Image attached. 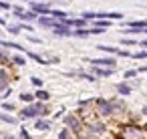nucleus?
Returning <instances> with one entry per match:
<instances>
[{
	"label": "nucleus",
	"mask_w": 147,
	"mask_h": 139,
	"mask_svg": "<svg viewBox=\"0 0 147 139\" xmlns=\"http://www.w3.org/2000/svg\"><path fill=\"white\" fill-rule=\"evenodd\" d=\"M20 137H22V139H30V135H28V133H26V131H24V129H22V131H20Z\"/></svg>",
	"instance_id": "2f4dec72"
},
{
	"label": "nucleus",
	"mask_w": 147,
	"mask_h": 139,
	"mask_svg": "<svg viewBox=\"0 0 147 139\" xmlns=\"http://www.w3.org/2000/svg\"><path fill=\"white\" fill-rule=\"evenodd\" d=\"M65 26H85V20H65Z\"/></svg>",
	"instance_id": "ddd939ff"
},
{
	"label": "nucleus",
	"mask_w": 147,
	"mask_h": 139,
	"mask_svg": "<svg viewBox=\"0 0 147 139\" xmlns=\"http://www.w3.org/2000/svg\"><path fill=\"white\" fill-rule=\"evenodd\" d=\"M30 59H34V61H36V63H40V65H47V63H49V61H45L40 55H34V53H30Z\"/></svg>",
	"instance_id": "dca6fc26"
},
{
	"label": "nucleus",
	"mask_w": 147,
	"mask_h": 139,
	"mask_svg": "<svg viewBox=\"0 0 147 139\" xmlns=\"http://www.w3.org/2000/svg\"><path fill=\"white\" fill-rule=\"evenodd\" d=\"M12 61H14L16 65H24V63H26V61H24V57H20V55H16V57H14Z\"/></svg>",
	"instance_id": "4be33fe9"
},
{
	"label": "nucleus",
	"mask_w": 147,
	"mask_h": 139,
	"mask_svg": "<svg viewBox=\"0 0 147 139\" xmlns=\"http://www.w3.org/2000/svg\"><path fill=\"white\" fill-rule=\"evenodd\" d=\"M18 18H24V20H34L36 18V14L34 12H20V14H16Z\"/></svg>",
	"instance_id": "f8f14e48"
},
{
	"label": "nucleus",
	"mask_w": 147,
	"mask_h": 139,
	"mask_svg": "<svg viewBox=\"0 0 147 139\" xmlns=\"http://www.w3.org/2000/svg\"><path fill=\"white\" fill-rule=\"evenodd\" d=\"M51 14H53L55 18H65V16H67V12H63V10H51Z\"/></svg>",
	"instance_id": "f3484780"
},
{
	"label": "nucleus",
	"mask_w": 147,
	"mask_h": 139,
	"mask_svg": "<svg viewBox=\"0 0 147 139\" xmlns=\"http://www.w3.org/2000/svg\"><path fill=\"white\" fill-rule=\"evenodd\" d=\"M2 109H8V111H12V109H14V107H12V105H10V103H4V105H2Z\"/></svg>",
	"instance_id": "72a5a7b5"
},
{
	"label": "nucleus",
	"mask_w": 147,
	"mask_h": 139,
	"mask_svg": "<svg viewBox=\"0 0 147 139\" xmlns=\"http://www.w3.org/2000/svg\"><path fill=\"white\" fill-rule=\"evenodd\" d=\"M121 139H143V131L135 125H125L121 129Z\"/></svg>",
	"instance_id": "f257e3e1"
},
{
	"label": "nucleus",
	"mask_w": 147,
	"mask_h": 139,
	"mask_svg": "<svg viewBox=\"0 0 147 139\" xmlns=\"http://www.w3.org/2000/svg\"><path fill=\"white\" fill-rule=\"evenodd\" d=\"M0 8H2V10H8V8H10V4H8V2H2V0H0Z\"/></svg>",
	"instance_id": "a878e982"
},
{
	"label": "nucleus",
	"mask_w": 147,
	"mask_h": 139,
	"mask_svg": "<svg viewBox=\"0 0 147 139\" xmlns=\"http://www.w3.org/2000/svg\"><path fill=\"white\" fill-rule=\"evenodd\" d=\"M89 63L91 65H95V67H107V69H113L115 67V61L113 59H89Z\"/></svg>",
	"instance_id": "20e7f679"
},
{
	"label": "nucleus",
	"mask_w": 147,
	"mask_h": 139,
	"mask_svg": "<svg viewBox=\"0 0 147 139\" xmlns=\"http://www.w3.org/2000/svg\"><path fill=\"white\" fill-rule=\"evenodd\" d=\"M0 24H4V18H0Z\"/></svg>",
	"instance_id": "e433bc0d"
},
{
	"label": "nucleus",
	"mask_w": 147,
	"mask_h": 139,
	"mask_svg": "<svg viewBox=\"0 0 147 139\" xmlns=\"http://www.w3.org/2000/svg\"><path fill=\"white\" fill-rule=\"evenodd\" d=\"M89 129H91V133H103L105 131V125L103 123H91Z\"/></svg>",
	"instance_id": "1a4fd4ad"
},
{
	"label": "nucleus",
	"mask_w": 147,
	"mask_h": 139,
	"mask_svg": "<svg viewBox=\"0 0 147 139\" xmlns=\"http://www.w3.org/2000/svg\"><path fill=\"white\" fill-rule=\"evenodd\" d=\"M145 30H147V28H145Z\"/></svg>",
	"instance_id": "58836bf2"
},
{
	"label": "nucleus",
	"mask_w": 147,
	"mask_h": 139,
	"mask_svg": "<svg viewBox=\"0 0 147 139\" xmlns=\"http://www.w3.org/2000/svg\"><path fill=\"white\" fill-rule=\"evenodd\" d=\"M135 59H147V53H137Z\"/></svg>",
	"instance_id": "7c9ffc66"
},
{
	"label": "nucleus",
	"mask_w": 147,
	"mask_h": 139,
	"mask_svg": "<svg viewBox=\"0 0 147 139\" xmlns=\"http://www.w3.org/2000/svg\"><path fill=\"white\" fill-rule=\"evenodd\" d=\"M75 34H77V36H87V34H91V32H89V30H77Z\"/></svg>",
	"instance_id": "393cba45"
},
{
	"label": "nucleus",
	"mask_w": 147,
	"mask_h": 139,
	"mask_svg": "<svg viewBox=\"0 0 147 139\" xmlns=\"http://www.w3.org/2000/svg\"><path fill=\"white\" fill-rule=\"evenodd\" d=\"M65 123L69 125V129H71V131H75V133H79V131H81V121H79V117H77V115H67V117H65Z\"/></svg>",
	"instance_id": "f03ea898"
},
{
	"label": "nucleus",
	"mask_w": 147,
	"mask_h": 139,
	"mask_svg": "<svg viewBox=\"0 0 147 139\" xmlns=\"http://www.w3.org/2000/svg\"><path fill=\"white\" fill-rule=\"evenodd\" d=\"M38 24H40V26H51V28H55L59 22H57V20H53V18H47V16H42V18H38Z\"/></svg>",
	"instance_id": "0eeeda50"
},
{
	"label": "nucleus",
	"mask_w": 147,
	"mask_h": 139,
	"mask_svg": "<svg viewBox=\"0 0 147 139\" xmlns=\"http://www.w3.org/2000/svg\"><path fill=\"white\" fill-rule=\"evenodd\" d=\"M34 127H36L38 131H47V129H49V123H47V121H42V119H38V121L34 123Z\"/></svg>",
	"instance_id": "4468645a"
},
{
	"label": "nucleus",
	"mask_w": 147,
	"mask_h": 139,
	"mask_svg": "<svg viewBox=\"0 0 147 139\" xmlns=\"http://www.w3.org/2000/svg\"><path fill=\"white\" fill-rule=\"evenodd\" d=\"M97 107H99L97 111H99L101 115H105V117L113 113V105H111V101H103V99H99V101H97Z\"/></svg>",
	"instance_id": "7ed1b4c3"
},
{
	"label": "nucleus",
	"mask_w": 147,
	"mask_h": 139,
	"mask_svg": "<svg viewBox=\"0 0 147 139\" xmlns=\"http://www.w3.org/2000/svg\"><path fill=\"white\" fill-rule=\"evenodd\" d=\"M20 99H22V101H24V103H30V101H32V99H34V97H32V95H30V93H22V95H20Z\"/></svg>",
	"instance_id": "a211bd4d"
},
{
	"label": "nucleus",
	"mask_w": 147,
	"mask_h": 139,
	"mask_svg": "<svg viewBox=\"0 0 147 139\" xmlns=\"http://www.w3.org/2000/svg\"><path fill=\"white\" fill-rule=\"evenodd\" d=\"M141 45H143V47H147V40H143V43H141Z\"/></svg>",
	"instance_id": "c9c22d12"
},
{
	"label": "nucleus",
	"mask_w": 147,
	"mask_h": 139,
	"mask_svg": "<svg viewBox=\"0 0 147 139\" xmlns=\"http://www.w3.org/2000/svg\"><path fill=\"white\" fill-rule=\"evenodd\" d=\"M32 85H36V87H40V85H42V81H40V79H34V77H32Z\"/></svg>",
	"instance_id": "c756f323"
},
{
	"label": "nucleus",
	"mask_w": 147,
	"mask_h": 139,
	"mask_svg": "<svg viewBox=\"0 0 147 139\" xmlns=\"http://www.w3.org/2000/svg\"><path fill=\"white\" fill-rule=\"evenodd\" d=\"M36 97L42 99V101H47V99H49V93H47V91H36Z\"/></svg>",
	"instance_id": "aec40b11"
},
{
	"label": "nucleus",
	"mask_w": 147,
	"mask_h": 139,
	"mask_svg": "<svg viewBox=\"0 0 147 139\" xmlns=\"http://www.w3.org/2000/svg\"><path fill=\"white\" fill-rule=\"evenodd\" d=\"M121 45H137V43H135V40H127V38H125V40H121Z\"/></svg>",
	"instance_id": "473e14b6"
},
{
	"label": "nucleus",
	"mask_w": 147,
	"mask_h": 139,
	"mask_svg": "<svg viewBox=\"0 0 147 139\" xmlns=\"http://www.w3.org/2000/svg\"><path fill=\"white\" fill-rule=\"evenodd\" d=\"M0 63H8V57H6V53H2V51H0Z\"/></svg>",
	"instance_id": "b1692460"
},
{
	"label": "nucleus",
	"mask_w": 147,
	"mask_h": 139,
	"mask_svg": "<svg viewBox=\"0 0 147 139\" xmlns=\"http://www.w3.org/2000/svg\"><path fill=\"white\" fill-rule=\"evenodd\" d=\"M30 6H32V12H34V14H36V12H40V14H51V8H47L45 4H34V2H32Z\"/></svg>",
	"instance_id": "423d86ee"
},
{
	"label": "nucleus",
	"mask_w": 147,
	"mask_h": 139,
	"mask_svg": "<svg viewBox=\"0 0 147 139\" xmlns=\"http://www.w3.org/2000/svg\"><path fill=\"white\" fill-rule=\"evenodd\" d=\"M20 117H22V119H28V117H38V115H36V109L30 105V107H26V109L20 111Z\"/></svg>",
	"instance_id": "39448f33"
},
{
	"label": "nucleus",
	"mask_w": 147,
	"mask_h": 139,
	"mask_svg": "<svg viewBox=\"0 0 147 139\" xmlns=\"http://www.w3.org/2000/svg\"><path fill=\"white\" fill-rule=\"evenodd\" d=\"M99 49H101V51H107V53H119V51L113 49V47H103V45H99Z\"/></svg>",
	"instance_id": "412c9836"
},
{
	"label": "nucleus",
	"mask_w": 147,
	"mask_h": 139,
	"mask_svg": "<svg viewBox=\"0 0 147 139\" xmlns=\"http://www.w3.org/2000/svg\"><path fill=\"white\" fill-rule=\"evenodd\" d=\"M85 18H97V12H85Z\"/></svg>",
	"instance_id": "bb28decb"
},
{
	"label": "nucleus",
	"mask_w": 147,
	"mask_h": 139,
	"mask_svg": "<svg viewBox=\"0 0 147 139\" xmlns=\"http://www.w3.org/2000/svg\"><path fill=\"white\" fill-rule=\"evenodd\" d=\"M8 30H10L12 34H18V30H20V28H18V26H8Z\"/></svg>",
	"instance_id": "cd10ccee"
},
{
	"label": "nucleus",
	"mask_w": 147,
	"mask_h": 139,
	"mask_svg": "<svg viewBox=\"0 0 147 139\" xmlns=\"http://www.w3.org/2000/svg\"><path fill=\"white\" fill-rule=\"evenodd\" d=\"M0 121H4V123H16V119H14V117H10V115H6V113L0 115Z\"/></svg>",
	"instance_id": "2eb2a0df"
},
{
	"label": "nucleus",
	"mask_w": 147,
	"mask_h": 139,
	"mask_svg": "<svg viewBox=\"0 0 147 139\" xmlns=\"http://www.w3.org/2000/svg\"><path fill=\"white\" fill-rule=\"evenodd\" d=\"M0 81H8V75H6V71H2V69H0Z\"/></svg>",
	"instance_id": "5701e85b"
},
{
	"label": "nucleus",
	"mask_w": 147,
	"mask_h": 139,
	"mask_svg": "<svg viewBox=\"0 0 147 139\" xmlns=\"http://www.w3.org/2000/svg\"><path fill=\"white\" fill-rule=\"evenodd\" d=\"M59 139H71V133H69V129H63V131L59 133Z\"/></svg>",
	"instance_id": "6ab92c4d"
},
{
	"label": "nucleus",
	"mask_w": 147,
	"mask_h": 139,
	"mask_svg": "<svg viewBox=\"0 0 147 139\" xmlns=\"http://www.w3.org/2000/svg\"><path fill=\"white\" fill-rule=\"evenodd\" d=\"M55 34H61V36H69V34H71V30H69V28H67L65 24H61V22H59V24L55 26Z\"/></svg>",
	"instance_id": "6e6552de"
},
{
	"label": "nucleus",
	"mask_w": 147,
	"mask_h": 139,
	"mask_svg": "<svg viewBox=\"0 0 147 139\" xmlns=\"http://www.w3.org/2000/svg\"><path fill=\"white\" fill-rule=\"evenodd\" d=\"M117 91H119L121 95H129V93H131V87H129L127 83H121V85L117 87Z\"/></svg>",
	"instance_id": "9b49d317"
},
{
	"label": "nucleus",
	"mask_w": 147,
	"mask_h": 139,
	"mask_svg": "<svg viewBox=\"0 0 147 139\" xmlns=\"http://www.w3.org/2000/svg\"><path fill=\"white\" fill-rule=\"evenodd\" d=\"M135 75H137V71H127V73H125L127 79H131V77H135Z\"/></svg>",
	"instance_id": "c85d7f7f"
},
{
	"label": "nucleus",
	"mask_w": 147,
	"mask_h": 139,
	"mask_svg": "<svg viewBox=\"0 0 147 139\" xmlns=\"http://www.w3.org/2000/svg\"><path fill=\"white\" fill-rule=\"evenodd\" d=\"M6 139H16V137H6Z\"/></svg>",
	"instance_id": "4c0bfd02"
},
{
	"label": "nucleus",
	"mask_w": 147,
	"mask_h": 139,
	"mask_svg": "<svg viewBox=\"0 0 147 139\" xmlns=\"http://www.w3.org/2000/svg\"><path fill=\"white\" fill-rule=\"evenodd\" d=\"M2 89H6V81H0V91Z\"/></svg>",
	"instance_id": "f704fd0d"
},
{
	"label": "nucleus",
	"mask_w": 147,
	"mask_h": 139,
	"mask_svg": "<svg viewBox=\"0 0 147 139\" xmlns=\"http://www.w3.org/2000/svg\"><path fill=\"white\" fill-rule=\"evenodd\" d=\"M95 73L99 77H109V75H113V69H99V67H95Z\"/></svg>",
	"instance_id": "9d476101"
}]
</instances>
